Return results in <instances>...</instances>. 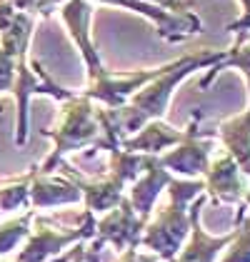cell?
Returning <instances> with one entry per match:
<instances>
[{
  "label": "cell",
  "mask_w": 250,
  "mask_h": 262,
  "mask_svg": "<svg viewBox=\"0 0 250 262\" xmlns=\"http://www.w3.org/2000/svg\"><path fill=\"white\" fill-rule=\"evenodd\" d=\"M168 202L158 210L153 220L145 222L140 247L153 250L163 262H170L190 235V202L200 192H205V180L190 178V180H170Z\"/></svg>",
  "instance_id": "6da1fadb"
},
{
  "label": "cell",
  "mask_w": 250,
  "mask_h": 262,
  "mask_svg": "<svg viewBox=\"0 0 250 262\" xmlns=\"http://www.w3.org/2000/svg\"><path fill=\"white\" fill-rule=\"evenodd\" d=\"M100 122L95 118V107L88 95H70L68 100H62L60 120L53 130H45V138L55 142V150L50 152V158H45L40 165L43 172H55V167L65 160L68 152L80 150L85 145H95L100 140Z\"/></svg>",
  "instance_id": "7a4b0ae2"
},
{
  "label": "cell",
  "mask_w": 250,
  "mask_h": 262,
  "mask_svg": "<svg viewBox=\"0 0 250 262\" xmlns=\"http://www.w3.org/2000/svg\"><path fill=\"white\" fill-rule=\"evenodd\" d=\"M35 227L30 230L28 242L18 252V262H48L50 257L60 255L65 247L88 242L95 237V215L90 210H83L75 227H58L55 220L35 215Z\"/></svg>",
  "instance_id": "3957f363"
},
{
  "label": "cell",
  "mask_w": 250,
  "mask_h": 262,
  "mask_svg": "<svg viewBox=\"0 0 250 262\" xmlns=\"http://www.w3.org/2000/svg\"><path fill=\"white\" fill-rule=\"evenodd\" d=\"M200 118H203L200 113L193 115V120L185 130V138L178 145H173L175 150H170L165 155H158L168 172H178V175H187V178H198V175L208 172L210 150H213L210 138H215V133H203L198 127Z\"/></svg>",
  "instance_id": "277c9868"
},
{
  "label": "cell",
  "mask_w": 250,
  "mask_h": 262,
  "mask_svg": "<svg viewBox=\"0 0 250 262\" xmlns=\"http://www.w3.org/2000/svg\"><path fill=\"white\" fill-rule=\"evenodd\" d=\"M145 222L148 217H143L133 207V202L123 198L100 220H95V237H100L105 245H113L118 252H123L128 247H140Z\"/></svg>",
  "instance_id": "5b68a950"
},
{
  "label": "cell",
  "mask_w": 250,
  "mask_h": 262,
  "mask_svg": "<svg viewBox=\"0 0 250 262\" xmlns=\"http://www.w3.org/2000/svg\"><path fill=\"white\" fill-rule=\"evenodd\" d=\"M60 175H65L68 180H73L78 185L80 195H83V202H85V210H90L93 215L98 212H108L113 210L118 202L125 198V182L120 178H115L113 172H108L103 178H83L73 165L62 160L60 165Z\"/></svg>",
  "instance_id": "8992f818"
},
{
  "label": "cell",
  "mask_w": 250,
  "mask_h": 262,
  "mask_svg": "<svg viewBox=\"0 0 250 262\" xmlns=\"http://www.w3.org/2000/svg\"><path fill=\"white\" fill-rule=\"evenodd\" d=\"M98 3H108V5H123V8H130L140 15H145L158 25L160 30V38L170 42H178L193 35V33H200V18L193 15L190 10L187 13H173V10H165L160 5H150L148 0H98Z\"/></svg>",
  "instance_id": "52a82bcc"
},
{
  "label": "cell",
  "mask_w": 250,
  "mask_h": 262,
  "mask_svg": "<svg viewBox=\"0 0 250 262\" xmlns=\"http://www.w3.org/2000/svg\"><path fill=\"white\" fill-rule=\"evenodd\" d=\"M205 202H208V195L200 192V195L195 198V202L190 205V240H187V245L180 247V252L170 262H215L218 252L225 250L228 242L233 240L235 230H230L228 235H220V237H213V235H208V232L203 230L200 212H203Z\"/></svg>",
  "instance_id": "ba28073f"
},
{
  "label": "cell",
  "mask_w": 250,
  "mask_h": 262,
  "mask_svg": "<svg viewBox=\"0 0 250 262\" xmlns=\"http://www.w3.org/2000/svg\"><path fill=\"white\" fill-rule=\"evenodd\" d=\"M163 68H155V70H138V73H130V75H113V73H98L95 78H88V90L83 95H88L90 100L103 102L105 107H120L123 102H128V98L140 90L148 80H153Z\"/></svg>",
  "instance_id": "9c48e42d"
},
{
  "label": "cell",
  "mask_w": 250,
  "mask_h": 262,
  "mask_svg": "<svg viewBox=\"0 0 250 262\" xmlns=\"http://www.w3.org/2000/svg\"><path fill=\"white\" fill-rule=\"evenodd\" d=\"M245 192H248V175H243V170L238 167L230 152H223L220 158H215V162H210L205 172V195H210L215 205L240 202Z\"/></svg>",
  "instance_id": "30bf717a"
},
{
  "label": "cell",
  "mask_w": 250,
  "mask_h": 262,
  "mask_svg": "<svg viewBox=\"0 0 250 262\" xmlns=\"http://www.w3.org/2000/svg\"><path fill=\"white\" fill-rule=\"evenodd\" d=\"M28 192H30V207H58V205H75L83 200L78 185L68 180L65 175L43 172L40 167H33L28 175Z\"/></svg>",
  "instance_id": "8fae6325"
},
{
  "label": "cell",
  "mask_w": 250,
  "mask_h": 262,
  "mask_svg": "<svg viewBox=\"0 0 250 262\" xmlns=\"http://www.w3.org/2000/svg\"><path fill=\"white\" fill-rule=\"evenodd\" d=\"M65 25L70 28V35L78 45L80 55L85 60V68H88V78H95L98 73H103V62H100V55L98 50L93 48L90 42V33H88V25H90V5L85 0H68L60 10Z\"/></svg>",
  "instance_id": "7c38bea8"
},
{
  "label": "cell",
  "mask_w": 250,
  "mask_h": 262,
  "mask_svg": "<svg viewBox=\"0 0 250 262\" xmlns=\"http://www.w3.org/2000/svg\"><path fill=\"white\" fill-rule=\"evenodd\" d=\"M170 180H173V172H168L165 167H163V162H160V158L153 155L150 162H148L145 172L133 182V190H130L128 200L133 202V207H135L143 217H150L158 195L170 185Z\"/></svg>",
  "instance_id": "4fadbf2b"
},
{
  "label": "cell",
  "mask_w": 250,
  "mask_h": 262,
  "mask_svg": "<svg viewBox=\"0 0 250 262\" xmlns=\"http://www.w3.org/2000/svg\"><path fill=\"white\" fill-rule=\"evenodd\" d=\"M185 138V130H175L170 127L168 122H163L160 118L158 120L145 122L135 135L125 138L120 142L123 150H133V152H148V155H160L165 147H173Z\"/></svg>",
  "instance_id": "5bb4252c"
},
{
  "label": "cell",
  "mask_w": 250,
  "mask_h": 262,
  "mask_svg": "<svg viewBox=\"0 0 250 262\" xmlns=\"http://www.w3.org/2000/svg\"><path fill=\"white\" fill-rule=\"evenodd\" d=\"M218 135L225 142V147L233 155V160L238 162V167L243 170V175L250 178V105L238 118L220 122Z\"/></svg>",
  "instance_id": "9a60e30c"
},
{
  "label": "cell",
  "mask_w": 250,
  "mask_h": 262,
  "mask_svg": "<svg viewBox=\"0 0 250 262\" xmlns=\"http://www.w3.org/2000/svg\"><path fill=\"white\" fill-rule=\"evenodd\" d=\"M225 68H238V70H243V75L248 78V90H250V33H248V30H240V33H238V40H235V45H233L228 53H225L223 62L213 65L210 75L200 82V85H203V88H205V85H210V82H213V78H215L220 70H225Z\"/></svg>",
  "instance_id": "2e32d148"
},
{
  "label": "cell",
  "mask_w": 250,
  "mask_h": 262,
  "mask_svg": "<svg viewBox=\"0 0 250 262\" xmlns=\"http://www.w3.org/2000/svg\"><path fill=\"white\" fill-rule=\"evenodd\" d=\"M35 215H38L35 210H28V212H23L20 217H13V220L0 225V255L13 252L15 247L23 245V240H28V235L33 230Z\"/></svg>",
  "instance_id": "e0dca14e"
},
{
  "label": "cell",
  "mask_w": 250,
  "mask_h": 262,
  "mask_svg": "<svg viewBox=\"0 0 250 262\" xmlns=\"http://www.w3.org/2000/svg\"><path fill=\"white\" fill-rule=\"evenodd\" d=\"M235 235L228 242V252L220 262H250V217H245V205L238 210Z\"/></svg>",
  "instance_id": "ac0fdd59"
},
{
  "label": "cell",
  "mask_w": 250,
  "mask_h": 262,
  "mask_svg": "<svg viewBox=\"0 0 250 262\" xmlns=\"http://www.w3.org/2000/svg\"><path fill=\"white\" fill-rule=\"evenodd\" d=\"M20 207H30L28 178L0 187V210H20Z\"/></svg>",
  "instance_id": "d6986e66"
},
{
  "label": "cell",
  "mask_w": 250,
  "mask_h": 262,
  "mask_svg": "<svg viewBox=\"0 0 250 262\" xmlns=\"http://www.w3.org/2000/svg\"><path fill=\"white\" fill-rule=\"evenodd\" d=\"M120 262H160V257L155 252H138V247H128L123 250Z\"/></svg>",
  "instance_id": "ffe728a7"
},
{
  "label": "cell",
  "mask_w": 250,
  "mask_h": 262,
  "mask_svg": "<svg viewBox=\"0 0 250 262\" xmlns=\"http://www.w3.org/2000/svg\"><path fill=\"white\" fill-rule=\"evenodd\" d=\"M240 5H243V18L238 23H233L228 25V30H250V0H240Z\"/></svg>",
  "instance_id": "44dd1931"
},
{
  "label": "cell",
  "mask_w": 250,
  "mask_h": 262,
  "mask_svg": "<svg viewBox=\"0 0 250 262\" xmlns=\"http://www.w3.org/2000/svg\"><path fill=\"white\" fill-rule=\"evenodd\" d=\"M155 3H160L163 8L173 10V13H187V3L183 0H155Z\"/></svg>",
  "instance_id": "7402d4cb"
},
{
  "label": "cell",
  "mask_w": 250,
  "mask_h": 262,
  "mask_svg": "<svg viewBox=\"0 0 250 262\" xmlns=\"http://www.w3.org/2000/svg\"><path fill=\"white\" fill-rule=\"evenodd\" d=\"M243 200H245V205L250 207V187H248V192H245V198H243Z\"/></svg>",
  "instance_id": "603a6c76"
},
{
  "label": "cell",
  "mask_w": 250,
  "mask_h": 262,
  "mask_svg": "<svg viewBox=\"0 0 250 262\" xmlns=\"http://www.w3.org/2000/svg\"><path fill=\"white\" fill-rule=\"evenodd\" d=\"M0 262H8V260H0Z\"/></svg>",
  "instance_id": "cb8c5ba5"
}]
</instances>
